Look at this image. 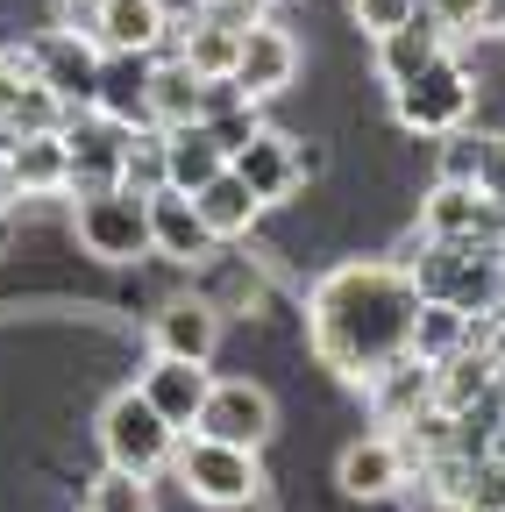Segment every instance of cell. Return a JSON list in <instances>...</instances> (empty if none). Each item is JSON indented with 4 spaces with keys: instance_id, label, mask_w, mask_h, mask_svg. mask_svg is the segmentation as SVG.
Here are the masks:
<instances>
[{
    "instance_id": "1",
    "label": "cell",
    "mask_w": 505,
    "mask_h": 512,
    "mask_svg": "<svg viewBox=\"0 0 505 512\" xmlns=\"http://www.w3.org/2000/svg\"><path fill=\"white\" fill-rule=\"evenodd\" d=\"M420 285L399 264H342L313 285L306 299V335L335 377L349 384H377L392 363L413 356V328H420Z\"/></svg>"
},
{
    "instance_id": "2",
    "label": "cell",
    "mask_w": 505,
    "mask_h": 512,
    "mask_svg": "<svg viewBox=\"0 0 505 512\" xmlns=\"http://www.w3.org/2000/svg\"><path fill=\"white\" fill-rule=\"evenodd\" d=\"M100 456H107V470L157 477V470H171V456H178V427L129 384V392H114V399L100 406Z\"/></svg>"
},
{
    "instance_id": "3",
    "label": "cell",
    "mask_w": 505,
    "mask_h": 512,
    "mask_svg": "<svg viewBox=\"0 0 505 512\" xmlns=\"http://www.w3.org/2000/svg\"><path fill=\"white\" fill-rule=\"evenodd\" d=\"M505 249V242H498ZM498 249H470V242H434V264L413 271L420 299L434 306H456V313H491L505 306V264H498Z\"/></svg>"
},
{
    "instance_id": "4",
    "label": "cell",
    "mask_w": 505,
    "mask_h": 512,
    "mask_svg": "<svg viewBox=\"0 0 505 512\" xmlns=\"http://www.w3.org/2000/svg\"><path fill=\"white\" fill-rule=\"evenodd\" d=\"M171 470H178V484H185V491H193L200 505H214V512H235V505H249V498L264 491L257 448H228V441H207V434L178 441Z\"/></svg>"
},
{
    "instance_id": "5",
    "label": "cell",
    "mask_w": 505,
    "mask_h": 512,
    "mask_svg": "<svg viewBox=\"0 0 505 512\" xmlns=\"http://www.w3.org/2000/svg\"><path fill=\"white\" fill-rule=\"evenodd\" d=\"M57 136L72 143V185H65V192L100 200V192H121V185H129V143H136V128L107 121L100 107H79V114H65Z\"/></svg>"
},
{
    "instance_id": "6",
    "label": "cell",
    "mask_w": 505,
    "mask_h": 512,
    "mask_svg": "<svg viewBox=\"0 0 505 512\" xmlns=\"http://www.w3.org/2000/svg\"><path fill=\"white\" fill-rule=\"evenodd\" d=\"M72 228H79V242H86V256H100V264H136V256H150L157 242H150V200L143 192H100V200H79V214H72Z\"/></svg>"
},
{
    "instance_id": "7",
    "label": "cell",
    "mask_w": 505,
    "mask_h": 512,
    "mask_svg": "<svg viewBox=\"0 0 505 512\" xmlns=\"http://www.w3.org/2000/svg\"><path fill=\"white\" fill-rule=\"evenodd\" d=\"M392 114L406 128H420V136H456V128L470 121V72H463L456 57L427 64L420 79L392 86Z\"/></svg>"
},
{
    "instance_id": "8",
    "label": "cell",
    "mask_w": 505,
    "mask_h": 512,
    "mask_svg": "<svg viewBox=\"0 0 505 512\" xmlns=\"http://www.w3.org/2000/svg\"><path fill=\"white\" fill-rule=\"evenodd\" d=\"M271 427H278V406H271L264 384H249V377H214V392L193 420V434L228 441V448H264Z\"/></svg>"
},
{
    "instance_id": "9",
    "label": "cell",
    "mask_w": 505,
    "mask_h": 512,
    "mask_svg": "<svg viewBox=\"0 0 505 512\" xmlns=\"http://www.w3.org/2000/svg\"><path fill=\"white\" fill-rule=\"evenodd\" d=\"M420 228H427V242H470V249L484 242V249H498L505 242V200H491L484 185H434Z\"/></svg>"
},
{
    "instance_id": "10",
    "label": "cell",
    "mask_w": 505,
    "mask_h": 512,
    "mask_svg": "<svg viewBox=\"0 0 505 512\" xmlns=\"http://www.w3.org/2000/svg\"><path fill=\"white\" fill-rule=\"evenodd\" d=\"M29 64H36V79H43L57 100H65L72 114L93 107V93H100V43H93V36L57 29V36H43V43L29 50Z\"/></svg>"
},
{
    "instance_id": "11",
    "label": "cell",
    "mask_w": 505,
    "mask_h": 512,
    "mask_svg": "<svg viewBox=\"0 0 505 512\" xmlns=\"http://www.w3.org/2000/svg\"><path fill=\"white\" fill-rule=\"evenodd\" d=\"M150 79H157V57L143 50H100V93L93 107L121 128H150Z\"/></svg>"
},
{
    "instance_id": "12",
    "label": "cell",
    "mask_w": 505,
    "mask_h": 512,
    "mask_svg": "<svg viewBox=\"0 0 505 512\" xmlns=\"http://www.w3.org/2000/svg\"><path fill=\"white\" fill-rule=\"evenodd\" d=\"M150 242H157V256H171V264H200V256H214V228L200 221L193 192H178V185L150 192Z\"/></svg>"
},
{
    "instance_id": "13",
    "label": "cell",
    "mask_w": 505,
    "mask_h": 512,
    "mask_svg": "<svg viewBox=\"0 0 505 512\" xmlns=\"http://www.w3.org/2000/svg\"><path fill=\"white\" fill-rule=\"evenodd\" d=\"M292 72H299V43L278 22H249L242 29V57H235V86L249 100H271V93L292 86Z\"/></svg>"
},
{
    "instance_id": "14",
    "label": "cell",
    "mask_w": 505,
    "mask_h": 512,
    "mask_svg": "<svg viewBox=\"0 0 505 512\" xmlns=\"http://www.w3.org/2000/svg\"><path fill=\"white\" fill-rule=\"evenodd\" d=\"M136 392L178 427V434H193V420H200V406H207V392H214V377H207V363H178V356H150V370H143V384Z\"/></svg>"
},
{
    "instance_id": "15",
    "label": "cell",
    "mask_w": 505,
    "mask_h": 512,
    "mask_svg": "<svg viewBox=\"0 0 505 512\" xmlns=\"http://www.w3.org/2000/svg\"><path fill=\"white\" fill-rule=\"evenodd\" d=\"M214 342H221V313H214L207 299H171V306L150 320V349H157V356L214 363Z\"/></svg>"
},
{
    "instance_id": "16",
    "label": "cell",
    "mask_w": 505,
    "mask_h": 512,
    "mask_svg": "<svg viewBox=\"0 0 505 512\" xmlns=\"http://www.w3.org/2000/svg\"><path fill=\"white\" fill-rule=\"evenodd\" d=\"M441 57H449V29H441L427 8H420L406 29L377 36V72H385V86H406V79H420L427 64H441Z\"/></svg>"
},
{
    "instance_id": "17",
    "label": "cell",
    "mask_w": 505,
    "mask_h": 512,
    "mask_svg": "<svg viewBox=\"0 0 505 512\" xmlns=\"http://www.w3.org/2000/svg\"><path fill=\"white\" fill-rule=\"evenodd\" d=\"M171 36L178 29L164 22L157 0H100V22H93V43L100 50H143V57H157Z\"/></svg>"
},
{
    "instance_id": "18",
    "label": "cell",
    "mask_w": 505,
    "mask_h": 512,
    "mask_svg": "<svg viewBox=\"0 0 505 512\" xmlns=\"http://www.w3.org/2000/svg\"><path fill=\"white\" fill-rule=\"evenodd\" d=\"M235 178L257 192L264 207H271V200H285V192L299 185V143H292V136H278V128L249 136V143L235 150Z\"/></svg>"
},
{
    "instance_id": "19",
    "label": "cell",
    "mask_w": 505,
    "mask_h": 512,
    "mask_svg": "<svg viewBox=\"0 0 505 512\" xmlns=\"http://www.w3.org/2000/svg\"><path fill=\"white\" fill-rule=\"evenodd\" d=\"M335 484L349 498H392L406 484V456H399V441L385 434H370V441H349L342 448V463H335Z\"/></svg>"
},
{
    "instance_id": "20",
    "label": "cell",
    "mask_w": 505,
    "mask_h": 512,
    "mask_svg": "<svg viewBox=\"0 0 505 512\" xmlns=\"http://www.w3.org/2000/svg\"><path fill=\"white\" fill-rule=\"evenodd\" d=\"M221 171H228V150L214 143L207 121H193V128H164V185L200 192V185H214Z\"/></svg>"
},
{
    "instance_id": "21",
    "label": "cell",
    "mask_w": 505,
    "mask_h": 512,
    "mask_svg": "<svg viewBox=\"0 0 505 512\" xmlns=\"http://www.w3.org/2000/svg\"><path fill=\"white\" fill-rule=\"evenodd\" d=\"M200 114H207V79H200L185 57H157V79H150V128H193Z\"/></svg>"
},
{
    "instance_id": "22",
    "label": "cell",
    "mask_w": 505,
    "mask_h": 512,
    "mask_svg": "<svg viewBox=\"0 0 505 512\" xmlns=\"http://www.w3.org/2000/svg\"><path fill=\"white\" fill-rule=\"evenodd\" d=\"M8 178L22 200H50V192H65L72 185V143L65 136H29L8 150Z\"/></svg>"
},
{
    "instance_id": "23",
    "label": "cell",
    "mask_w": 505,
    "mask_h": 512,
    "mask_svg": "<svg viewBox=\"0 0 505 512\" xmlns=\"http://www.w3.org/2000/svg\"><path fill=\"white\" fill-rule=\"evenodd\" d=\"M193 200H200V221L214 228V242H235V235H249V221L264 214V200H257V192H249V185L235 178V164H228L214 185H200Z\"/></svg>"
},
{
    "instance_id": "24",
    "label": "cell",
    "mask_w": 505,
    "mask_h": 512,
    "mask_svg": "<svg viewBox=\"0 0 505 512\" xmlns=\"http://www.w3.org/2000/svg\"><path fill=\"white\" fill-rule=\"evenodd\" d=\"M185 43H178V57L193 64L200 79H235V57H242V29H228V22H214V15H200L193 29H178Z\"/></svg>"
},
{
    "instance_id": "25",
    "label": "cell",
    "mask_w": 505,
    "mask_h": 512,
    "mask_svg": "<svg viewBox=\"0 0 505 512\" xmlns=\"http://www.w3.org/2000/svg\"><path fill=\"white\" fill-rule=\"evenodd\" d=\"M463 342H477V328H470V313H456V306H420V328H413V356L420 363H449Z\"/></svg>"
},
{
    "instance_id": "26",
    "label": "cell",
    "mask_w": 505,
    "mask_h": 512,
    "mask_svg": "<svg viewBox=\"0 0 505 512\" xmlns=\"http://www.w3.org/2000/svg\"><path fill=\"white\" fill-rule=\"evenodd\" d=\"M484 164H491V143L456 128V136H441V185H484Z\"/></svg>"
},
{
    "instance_id": "27",
    "label": "cell",
    "mask_w": 505,
    "mask_h": 512,
    "mask_svg": "<svg viewBox=\"0 0 505 512\" xmlns=\"http://www.w3.org/2000/svg\"><path fill=\"white\" fill-rule=\"evenodd\" d=\"M86 512H157V498H150V477H129V470H100V484H93Z\"/></svg>"
},
{
    "instance_id": "28",
    "label": "cell",
    "mask_w": 505,
    "mask_h": 512,
    "mask_svg": "<svg viewBox=\"0 0 505 512\" xmlns=\"http://www.w3.org/2000/svg\"><path fill=\"white\" fill-rule=\"evenodd\" d=\"M164 185V128H136V143H129V192H150Z\"/></svg>"
},
{
    "instance_id": "29",
    "label": "cell",
    "mask_w": 505,
    "mask_h": 512,
    "mask_svg": "<svg viewBox=\"0 0 505 512\" xmlns=\"http://www.w3.org/2000/svg\"><path fill=\"white\" fill-rule=\"evenodd\" d=\"M491 8L498 0H427V15L449 36H491Z\"/></svg>"
},
{
    "instance_id": "30",
    "label": "cell",
    "mask_w": 505,
    "mask_h": 512,
    "mask_svg": "<svg viewBox=\"0 0 505 512\" xmlns=\"http://www.w3.org/2000/svg\"><path fill=\"white\" fill-rule=\"evenodd\" d=\"M456 498H463V512H505V456L477 463V470H470V484H463Z\"/></svg>"
},
{
    "instance_id": "31",
    "label": "cell",
    "mask_w": 505,
    "mask_h": 512,
    "mask_svg": "<svg viewBox=\"0 0 505 512\" xmlns=\"http://www.w3.org/2000/svg\"><path fill=\"white\" fill-rule=\"evenodd\" d=\"M420 8H427V0H349V15H356L370 36H392V29H406Z\"/></svg>"
},
{
    "instance_id": "32",
    "label": "cell",
    "mask_w": 505,
    "mask_h": 512,
    "mask_svg": "<svg viewBox=\"0 0 505 512\" xmlns=\"http://www.w3.org/2000/svg\"><path fill=\"white\" fill-rule=\"evenodd\" d=\"M157 8H164V22H171V29H193V22L207 15V0H157Z\"/></svg>"
},
{
    "instance_id": "33",
    "label": "cell",
    "mask_w": 505,
    "mask_h": 512,
    "mask_svg": "<svg viewBox=\"0 0 505 512\" xmlns=\"http://www.w3.org/2000/svg\"><path fill=\"white\" fill-rule=\"evenodd\" d=\"M0 200H15V178H8V157H0Z\"/></svg>"
},
{
    "instance_id": "34",
    "label": "cell",
    "mask_w": 505,
    "mask_h": 512,
    "mask_svg": "<svg viewBox=\"0 0 505 512\" xmlns=\"http://www.w3.org/2000/svg\"><path fill=\"white\" fill-rule=\"evenodd\" d=\"M0 249H8V221H0Z\"/></svg>"
},
{
    "instance_id": "35",
    "label": "cell",
    "mask_w": 505,
    "mask_h": 512,
    "mask_svg": "<svg viewBox=\"0 0 505 512\" xmlns=\"http://www.w3.org/2000/svg\"><path fill=\"white\" fill-rule=\"evenodd\" d=\"M214 8H228V0H207V15H214Z\"/></svg>"
},
{
    "instance_id": "36",
    "label": "cell",
    "mask_w": 505,
    "mask_h": 512,
    "mask_svg": "<svg viewBox=\"0 0 505 512\" xmlns=\"http://www.w3.org/2000/svg\"><path fill=\"white\" fill-rule=\"evenodd\" d=\"M498 264H505V249H498Z\"/></svg>"
}]
</instances>
